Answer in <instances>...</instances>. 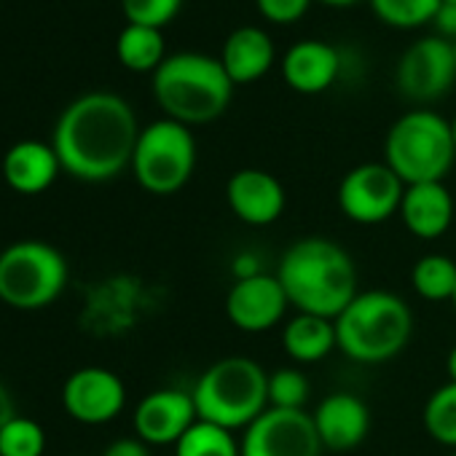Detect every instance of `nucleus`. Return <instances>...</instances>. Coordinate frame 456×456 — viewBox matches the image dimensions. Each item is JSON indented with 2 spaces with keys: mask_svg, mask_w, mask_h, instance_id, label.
Returning <instances> with one entry per match:
<instances>
[{
  "mask_svg": "<svg viewBox=\"0 0 456 456\" xmlns=\"http://www.w3.org/2000/svg\"><path fill=\"white\" fill-rule=\"evenodd\" d=\"M140 132L137 116L121 94L86 92L60 113L52 148L70 177L108 183L132 167Z\"/></svg>",
  "mask_w": 456,
  "mask_h": 456,
  "instance_id": "f257e3e1",
  "label": "nucleus"
},
{
  "mask_svg": "<svg viewBox=\"0 0 456 456\" xmlns=\"http://www.w3.org/2000/svg\"><path fill=\"white\" fill-rule=\"evenodd\" d=\"M277 280L301 314L336 320L357 290V266L352 256L328 237H304L293 242L277 266Z\"/></svg>",
  "mask_w": 456,
  "mask_h": 456,
  "instance_id": "f03ea898",
  "label": "nucleus"
},
{
  "mask_svg": "<svg viewBox=\"0 0 456 456\" xmlns=\"http://www.w3.org/2000/svg\"><path fill=\"white\" fill-rule=\"evenodd\" d=\"M151 89L164 116L188 129L220 118L234 97L220 60L201 52L169 54L153 73Z\"/></svg>",
  "mask_w": 456,
  "mask_h": 456,
  "instance_id": "7ed1b4c3",
  "label": "nucleus"
},
{
  "mask_svg": "<svg viewBox=\"0 0 456 456\" xmlns=\"http://www.w3.org/2000/svg\"><path fill=\"white\" fill-rule=\"evenodd\" d=\"M413 336L411 306L389 290H365L336 317L338 349L365 365L397 357Z\"/></svg>",
  "mask_w": 456,
  "mask_h": 456,
  "instance_id": "20e7f679",
  "label": "nucleus"
},
{
  "mask_svg": "<svg viewBox=\"0 0 456 456\" xmlns=\"http://www.w3.org/2000/svg\"><path fill=\"white\" fill-rule=\"evenodd\" d=\"M191 397L201 421L248 429L269 408V373L250 357H223L196 379Z\"/></svg>",
  "mask_w": 456,
  "mask_h": 456,
  "instance_id": "39448f33",
  "label": "nucleus"
},
{
  "mask_svg": "<svg viewBox=\"0 0 456 456\" xmlns=\"http://www.w3.org/2000/svg\"><path fill=\"white\" fill-rule=\"evenodd\" d=\"M456 161L451 121L432 110H408L387 132L384 164L405 183H443Z\"/></svg>",
  "mask_w": 456,
  "mask_h": 456,
  "instance_id": "423d86ee",
  "label": "nucleus"
},
{
  "mask_svg": "<svg viewBox=\"0 0 456 456\" xmlns=\"http://www.w3.org/2000/svg\"><path fill=\"white\" fill-rule=\"evenodd\" d=\"M68 280V261L49 242L22 240L0 253V301L17 312H38L57 304Z\"/></svg>",
  "mask_w": 456,
  "mask_h": 456,
  "instance_id": "0eeeda50",
  "label": "nucleus"
},
{
  "mask_svg": "<svg viewBox=\"0 0 456 456\" xmlns=\"http://www.w3.org/2000/svg\"><path fill=\"white\" fill-rule=\"evenodd\" d=\"M196 169V140L188 126L161 118L148 124L132 156V175L137 185L153 196L177 193Z\"/></svg>",
  "mask_w": 456,
  "mask_h": 456,
  "instance_id": "6e6552de",
  "label": "nucleus"
},
{
  "mask_svg": "<svg viewBox=\"0 0 456 456\" xmlns=\"http://www.w3.org/2000/svg\"><path fill=\"white\" fill-rule=\"evenodd\" d=\"M405 183L384 164L368 161L349 169L338 183V207L341 212L360 225H379L400 212Z\"/></svg>",
  "mask_w": 456,
  "mask_h": 456,
  "instance_id": "1a4fd4ad",
  "label": "nucleus"
},
{
  "mask_svg": "<svg viewBox=\"0 0 456 456\" xmlns=\"http://www.w3.org/2000/svg\"><path fill=\"white\" fill-rule=\"evenodd\" d=\"M242 456H320L322 440L306 411L266 408L240 440Z\"/></svg>",
  "mask_w": 456,
  "mask_h": 456,
  "instance_id": "9d476101",
  "label": "nucleus"
},
{
  "mask_svg": "<svg viewBox=\"0 0 456 456\" xmlns=\"http://www.w3.org/2000/svg\"><path fill=\"white\" fill-rule=\"evenodd\" d=\"M397 89L413 102H429L443 97L456 81V60L451 41L440 36L419 38L397 62Z\"/></svg>",
  "mask_w": 456,
  "mask_h": 456,
  "instance_id": "9b49d317",
  "label": "nucleus"
},
{
  "mask_svg": "<svg viewBox=\"0 0 456 456\" xmlns=\"http://www.w3.org/2000/svg\"><path fill=\"white\" fill-rule=\"evenodd\" d=\"M62 405L65 413L78 424H108L124 411L126 387L113 370L86 365L68 376L62 387Z\"/></svg>",
  "mask_w": 456,
  "mask_h": 456,
  "instance_id": "f8f14e48",
  "label": "nucleus"
},
{
  "mask_svg": "<svg viewBox=\"0 0 456 456\" xmlns=\"http://www.w3.org/2000/svg\"><path fill=\"white\" fill-rule=\"evenodd\" d=\"M290 301L277 274L237 280L225 296V317L242 333H266L282 322Z\"/></svg>",
  "mask_w": 456,
  "mask_h": 456,
  "instance_id": "ddd939ff",
  "label": "nucleus"
},
{
  "mask_svg": "<svg viewBox=\"0 0 456 456\" xmlns=\"http://www.w3.org/2000/svg\"><path fill=\"white\" fill-rule=\"evenodd\" d=\"M134 432L148 445H175L196 421V405L191 392L153 389L134 408Z\"/></svg>",
  "mask_w": 456,
  "mask_h": 456,
  "instance_id": "4468645a",
  "label": "nucleus"
},
{
  "mask_svg": "<svg viewBox=\"0 0 456 456\" xmlns=\"http://www.w3.org/2000/svg\"><path fill=\"white\" fill-rule=\"evenodd\" d=\"M225 201L248 225H272L282 217L288 193L285 185L266 169H237L225 183Z\"/></svg>",
  "mask_w": 456,
  "mask_h": 456,
  "instance_id": "2eb2a0df",
  "label": "nucleus"
},
{
  "mask_svg": "<svg viewBox=\"0 0 456 456\" xmlns=\"http://www.w3.org/2000/svg\"><path fill=\"white\" fill-rule=\"evenodd\" d=\"M322 448L328 451H352L370 432V411L368 405L349 392L328 395L317 411L312 413Z\"/></svg>",
  "mask_w": 456,
  "mask_h": 456,
  "instance_id": "dca6fc26",
  "label": "nucleus"
},
{
  "mask_svg": "<svg viewBox=\"0 0 456 456\" xmlns=\"http://www.w3.org/2000/svg\"><path fill=\"white\" fill-rule=\"evenodd\" d=\"M400 220L419 240H437L453 223V196L445 183L405 185L400 201Z\"/></svg>",
  "mask_w": 456,
  "mask_h": 456,
  "instance_id": "f3484780",
  "label": "nucleus"
},
{
  "mask_svg": "<svg viewBox=\"0 0 456 456\" xmlns=\"http://www.w3.org/2000/svg\"><path fill=\"white\" fill-rule=\"evenodd\" d=\"M341 70V54L325 41H298L282 57V76L298 94L330 89Z\"/></svg>",
  "mask_w": 456,
  "mask_h": 456,
  "instance_id": "a211bd4d",
  "label": "nucleus"
},
{
  "mask_svg": "<svg viewBox=\"0 0 456 456\" xmlns=\"http://www.w3.org/2000/svg\"><path fill=\"white\" fill-rule=\"evenodd\" d=\"M62 172L52 142L22 140L12 145L4 156V180L12 191L22 196H38L49 191Z\"/></svg>",
  "mask_w": 456,
  "mask_h": 456,
  "instance_id": "6ab92c4d",
  "label": "nucleus"
},
{
  "mask_svg": "<svg viewBox=\"0 0 456 456\" xmlns=\"http://www.w3.org/2000/svg\"><path fill=\"white\" fill-rule=\"evenodd\" d=\"M217 60L234 86H248V84L261 81L272 70L274 41L269 38L266 30L245 25V28H237L234 33H228Z\"/></svg>",
  "mask_w": 456,
  "mask_h": 456,
  "instance_id": "aec40b11",
  "label": "nucleus"
},
{
  "mask_svg": "<svg viewBox=\"0 0 456 456\" xmlns=\"http://www.w3.org/2000/svg\"><path fill=\"white\" fill-rule=\"evenodd\" d=\"M282 346H285L288 357L301 362V365L320 362L333 349H338L336 320L298 312L282 330Z\"/></svg>",
  "mask_w": 456,
  "mask_h": 456,
  "instance_id": "412c9836",
  "label": "nucleus"
},
{
  "mask_svg": "<svg viewBox=\"0 0 456 456\" xmlns=\"http://www.w3.org/2000/svg\"><path fill=\"white\" fill-rule=\"evenodd\" d=\"M116 57L132 73H156L159 65L167 60V46H164L161 30L142 28V25H126L118 33Z\"/></svg>",
  "mask_w": 456,
  "mask_h": 456,
  "instance_id": "4be33fe9",
  "label": "nucleus"
},
{
  "mask_svg": "<svg viewBox=\"0 0 456 456\" xmlns=\"http://www.w3.org/2000/svg\"><path fill=\"white\" fill-rule=\"evenodd\" d=\"M411 285L424 301H451L456 293V264L448 256L429 253L411 269Z\"/></svg>",
  "mask_w": 456,
  "mask_h": 456,
  "instance_id": "5701e85b",
  "label": "nucleus"
},
{
  "mask_svg": "<svg viewBox=\"0 0 456 456\" xmlns=\"http://www.w3.org/2000/svg\"><path fill=\"white\" fill-rule=\"evenodd\" d=\"M175 456H242V448L232 429L199 419L175 443Z\"/></svg>",
  "mask_w": 456,
  "mask_h": 456,
  "instance_id": "b1692460",
  "label": "nucleus"
},
{
  "mask_svg": "<svg viewBox=\"0 0 456 456\" xmlns=\"http://www.w3.org/2000/svg\"><path fill=\"white\" fill-rule=\"evenodd\" d=\"M421 421L435 443L456 448V384L453 381H445L427 397Z\"/></svg>",
  "mask_w": 456,
  "mask_h": 456,
  "instance_id": "393cba45",
  "label": "nucleus"
},
{
  "mask_svg": "<svg viewBox=\"0 0 456 456\" xmlns=\"http://www.w3.org/2000/svg\"><path fill=\"white\" fill-rule=\"evenodd\" d=\"M370 9L384 25L411 30L435 20L440 0H370Z\"/></svg>",
  "mask_w": 456,
  "mask_h": 456,
  "instance_id": "a878e982",
  "label": "nucleus"
},
{
  "mask_svg": "<svg viewBox=\"0 0 456 456\" xmlns=\"http://www.w3.org/2000/svg\"><path fill=\"white\" fill-rule=\"evenodd\" d=\"M46 432L36 419L14 416L0 429V456H44Z\"/></svg>",
  "mask_w": 456,
  "mask_h": 456,
  "instance_id": "bb28decb",
  "label": "nucleus"
},
{
  "mask_svg": "<svg viewBox=\"0 0 456 456\" xmlns=\"http://www.w3.org/2000/svg\"><path fill=\"white\" fill-rule=\"evenodd\" d=\"M309 400V379L304 370L282 368L269 373V408H288V411H304Z\"/></svg>",
  "mask_w": 456,
  "mask_h": 456,
  "instance_id": "cd10ccee",
  "label": "nucleus"
},
{
  "mask_svg": "<svg viewBox=\"0 0 456 456\" xmlns=\"http://www.w3.org/2000/svg\"><path fill=\"white\" fill-rule=\"evenodd\" d=\"M183 0H121L126 25H142L161 30L180 14Z\"/></svg>",
  "mask_w": 456,
  "mask_h": 456,
  "instance_id": "c85d7f7f",
  "label": "nucleus"
},
{
  "mask_svg": "<svg viewBox=\"0 0 456 456\" xmlns=\"http://www.w3.org/2000/svg\"><path fill=\"white\" fill-rule=\"evenodd\" d=\"M258 12L274 25H293L304 20L312 0H256Z\"/></svg>",
  "mask_w": 456,
  "mask_h": 456,
  "instance_id": "c756f323",
  "label": "nucleus"
},
{
  "mask_svg": "<svg viewBox=\"0 0 456 456\" xmlns=\"http://www.w3.org/2000/svg\"><path fill=\"white\" fill-rule=\"evenodd\" d=\"M102 456H151V448L140 437H118L102 451Z\"/></svg>",
  "mask_w": 456,
  "mask_h": 456,
  "instance_id": "7c9ffc66",
  "label": "nucleus"
},
{
  "mask_svg": "<svg viewBox=\"0 0 456 456\" xmlns=\"http://www.w3.org/2000/svg\"><path fill=\"white\" fill-rule=\"evenodd\" d=\"M435 28L440 33V38L445 41H456V4H440L437 14H435Z\"/></svg>",
  "mask_w": 456,
  "mask_h": 456,
  "instance_id": "2f4dec72",
  "label": "nucleus"
},
{
  "mask_svg": "<svg viewBox=\"0 0 456 456\" xmlns=\"http://www.w3.org/2000/svg\"><path fill=\"white\" fill-rule=\"evenodd\" d=\"M232 274H234V282H237V280L258 277V274H264V272H261V264H258V258H256L253 253H240V256L234 258V264H232Z\"/></svg>",
  "mask_w": 456,
  "mask_h": 456,
  "instance_id": "473e14b6",
  "label": "nucleus"
},
{
  "mask_svg": "<svg viewBox=\"0 0 456 456\" xmlns=\"http://www.w3.org/2000/svg\"><path fill=\"white\" fill-rule=\"evenodd\" d=\"M17 416V403L9 392V387L0 381V429H4L12 419Z\"/></svg>",
  "mask_w": 456,
  "mask_h": 456,
  "instance_id": "72a5a7b5",
  "label": "nucleus"
},
{
  "mask_svg": "<svg viewBox=\"0 0 456 456\" xmlns=\"http://www.w3.org/2000/svg\"><path fill=\"white\" fill-rule=\"evenodd\" d=\"M445 373H448V381H453L456 384V346L448 352V357H445Z\"/></svg>",
  "mask_w": 456,
  "mask_h": 456,
  "instance_id": "f704fd0d",
  "label": "nucleus"
},
{
  "mask_svg": "<svg viewBox=\"0 0 456 456\" xmlns=\"http://www.w3.org/2000/svg\"><path fill=\"white\" fill-rule=\"evenodd\" d=\"M320 4H328V6L344 9V6H354V4H360V0H320Z\"/></svg>",
  "mask_w": 456,
  "mask_h": 456,
  "instance_id": "c9c22d12",
  "label": "nucleus"
},
{
  "mask_svg": "<svg viewBox=\"0 0 456 456\" xmlns=\"http://www.w3.org/2000/svg\"><path fill=\"white\" fill-rule=\"evenodd\" d=\"M451 132H453V145H456V118L451 121Z\"/></svg>",
  "mask_w": 456,
  "mask_h": 456,
  "instance_id": "e433bc0d",
  "label": "nucleus"
},
{
  "mask_svg": "<svg viewBox=\"0 0 456 456\" xmlns=\"http://www.w3.org/2000/svg\"><path fill=\"white\" fill-rule=\"evenodd\" d=\"M451 46H453V60H456V41H451Z\"/></svg>",
  "mask_w": 456,
  "mask_h": 456,
  "instance_id": "4c0bfd02",
  "label": "nucleus"
},
{
  "mask_svg": "<svg viewBox=\"0 0 456 456\" xmlns=\"http://www.w3.org/2000/svg\"><path fill=\"white\" fill-rule=\"evenodd\" d=\"M440 4H456V0H440Z\"/></svg>",
  "mask_w": 456,
  "mask_h": 456,
  "instance_id": "58836bf2",
  "label": "nucleus"
},
{
  "mask_svg": "<svg viewBox=\"0 0 456 456\" xmlns=\"http://www.w3.org/2000/svg\"><path fill=\"white\" fill-rule=\"evenodd\" d=\"M451 304H453V309H456V293H453V298H451Z\"/></svg>",
  "mask_w": 456,
  "mask_h": 456,
  "instance_id": "ea45409f",
  "label": "nucleus"
},
{
  "mask_svg": "<svg viewBox=\"0 0 456 456\" xmlns=\"http://www.w3.org/2000/svg\"><path fill=\"white\" fill-rule=\"evenodd\" d=\"M451 456H456V451H453V453H451Z\"/></svg>",
  "mask_w": 456,
  "mask_h": 456,
  "instance_id": "a19ab883",
  "label": "nucleus"
}]
</instances>
